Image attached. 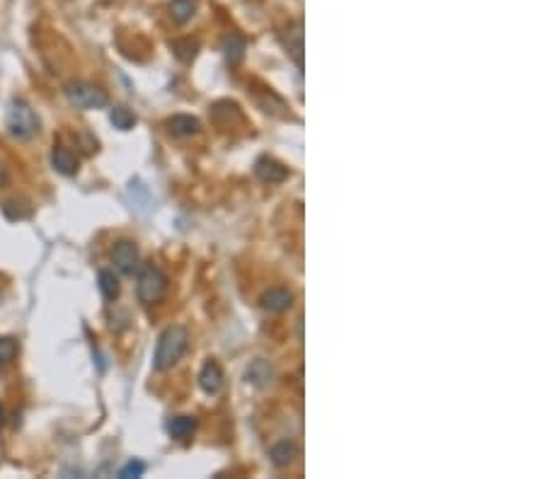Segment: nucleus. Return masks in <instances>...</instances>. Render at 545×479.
Listing matches in <instances>:
<instances>
[{"label":"nucleus","mask_w":545,"mask_h":479,"mask_svg":"<svg viewBox=\"0 0 545 479\" xmlns=\"http://www.w3.org/2000/svg\"><path fill=\"white\" fill-rule=\"evenodd\" d=\"M66 97L70 104H75L78 109H104L109 104V94L102 87L92 85V82H70L66 85Z\"/></svg>","instance_id":"3"},{"label":"nucleus","mask_w":545,"mask_h":479,"mask_svg":"<svg viewBox=\"0 0 545 479\" xmlns=\"http://www.w3.org/2000/svg\"><path fill=\"white\" fill-rule=\"evenodd\" d=\"M194 429H197V422H194L192 417H177L173 422H168V434L177 441L189 439Z\"/></svg>","instance_id":"10"},{"label":"nucleus","mask_w":545,"mask_h":479,"mask_svg":"<svg viewBox=\"0 0 545 479\" xmlns=\"http://www.w3.org/2000/svg\"><path fill=\"white\" fill-rule=\"evenodd\" d=\"M112 259H114V266L124 274H134V269L139 266V250H136L134 242L129 240H122L114 245L112 250Z\"/></svg>","instance_id":"5"},{"label":"nucleus","mask_w":545,"mask_h":479,"mask_svg":"<svg viewBox=\"0 0 545 479\" xmlns=\"http://www.w3.org/2000/svg\"><path fill=\"white\" fill-rule=\"evenodd\" d=\"M99 291L107 300H114L119 295V281H117L114 271H99Z\"/></svg>","instance_id":"12"},{"label":"nucleus","mask_w":545,"mask_h":479,"mask_svg":"<svg viewBox=\"0 0 545 479\" xmlns=\"http://www.w3.org/2000/svg\"><path fill=\"white\" fill-rule=\"evenodd\" d=\"M3 419H5V414H3V407H0V426H3Z\"/></svg>","instance_id":"20"},{"label":"nucleus","mask_w":545,"mask_h":479,"mask_svg":"<svg viewBox=\"0 0 545 479\" xmlns=\"http://www.w3.org/2000/svg\"><path fill=\"white\" fill-rule=\"evenodd\" d=\"M20 206H22V201H17V199L15 201H8V204L3 206V213L10 218V221H20V218H27L29 213H32V209H29V206H27V209H20Z\"/></svg>","instance_id":"17"},{"label":"nucleus","mask_w":545,"mask_h":479,"mask_svg":"<svg viewBox=\"0 0 545 479\" xmlns=\"http://www.w3.org/2000/svg\"><path fill=\"white\" fill-rule=\"evenodd\" d=\"M293 455H296V448L291 446V443H286V441L271 448V460H274L276 465H288L293 460Z\"/></svg>","instance_id":"15"},{"label":"nucleus","mask_w":545,"mask_h":479,"mask_svg":"<svg viewBox=\"0 0 545 479\" xmlns=\"http://www.w3.org/2000/svg\"><path fill=\"white\" fill-rule=\"evenodd\" d=\"M168 291V276L158 269V266L148 264L139 276V286H136V293H139V300L144 305H153L158 303L160 298Z\"/></svg>","instance_id":"4"},{"label":"nucleus","mask_w":545,"mask_h":479,"mask_svg":"<svg viewBox=\"0 0 545 479\" xmlns=\"http://www.w3.org/2000/svg\"><path fill=\"white\" fill-rule=\"evenodd\" d=\"M187 344H189V334L185 327H170L165 329L163 336L158 341V348H156V358H153V365L156 370H168L185 356L187 351Z\"/></svg>","instance_id":"1"},{"label":"nucleus","mask_w":545,"mask_h":479,"mask_svg":"<svg viewBox=\"0 0 545 479\" xmlns=\"http://www.w3.org/2000/svg\"><path fill=\"white\" fill-rule=\"evenodd\" d=\"M3 185H8V172H5V167L0 165V187Z\"/></svg>","instance_id":"19"},{"label":"nucleus","mask_w":545,"mask_h":479,"mask_svg":"<svg viewBox=\"0 0 545 479\" xmlns=\"http://www.w3.org/2000/svg\"><path fill=\"white\" fill-rule=\"evenodd\" d=\"M146 472V465L141 463V460H131L126 467H122V472H119V477H124V479H129V477H141Z\"/></svg>","instance_id":"18"},{"label":"nucleus","mask_w":545,"mask_h":479,"mask_svg":"<svg viewBox=\"0 0 545 479\" xmlns=\"http://www.w3.org/2000/svg\"><path fill=\"white\" fill-rule=\"evenodd\" d=\"M112 123H114V128H119V131H129V128H134L136 116L126 106H114V109H112Z\"/></svg>","instance_id":"13"},{"label":"nucleus","mask_w":545,"mask_h":479,"mask_svg":"<svg viewBox=\"0 0 545 479\" xmlns=\"http://www.w3.org/2000/svg\"><path fill=\"white\" fill-rule=\"evenodd\" d=\"M262 305L271 312H284L293 305V293L286 288H271L269 293L262 295Z\"/></svg>","instance_id":"7"},{"label":"nucleus","mask_w":545,"mask_h":479,"mask_svg":"<svg viewBox=\"0 0 545 479\" xmlns=\"http://www.w3.org/2000/svg\"><path fill=\"white\" fill-rule=\"evenodd\" d=\"M199 385L206 395H216L218 390H221L223 370H221V365H218L216 360H209V363L204 365V370H201V375H199Z\"/></svg>","instance_id":"6"},{"label":"nucleus","mask_w":545,"mask_h":479,"mask_svg":"<svg viewBox=\"0 0 545 479\" xmlns=\"http://www.w3.org/2000/svg\"><path fill=\"white\" fill-rule=\"evenodd\" d=\"M17 341L13 336H0V365H8L13 363L15 356H17Z\"/></svg>","instance_id":"14"},{"label":"nucleus","mask_w":545,"mask_h":479,"mask_svg":"<svg viewBox=\"0 0 545 479\" xmlns=\"http://www.w3.org/2000/svg\"><path fill=\"white\" fill-rule=\"evenodd\" d=\"M170 13H173L177 22H187L189 17L194 15V3L192 0H175V3L170 5Z\"/></svg>","instance_id":"16"},{"label":"nucleus","mask_w":545,"mask_h":479,"mask_svg":"<svg viewBox=\"0 0 545 479\" xmlns=\"http://www.w3.org/2000/svg\"><path fill=\"white\" fill-rule=\"evenodd\" d=\"M199 121L192 119V116H173L170 119V131L175 136H192L199 131Z\"/></svg>","instance_id":"11"},{"label":"nucleus","mask_w":545,"mask_h":479,"mask_svg":"<svg viewBox=\"0 0 545 479\" xmlns=\"http://www.w3.org/2000/svg\"><path fill=\"white\" fill-rule=\"evenodd\" d=\"M51 163H53V167H56L61 175H75V172H78V158H75L66 145H56V148H53Z\"/></svg>","instance_id":"8"},{"label":"nucleus","mask_w":545,"mask_h":479,"mask_svg":"<svg viewBox=\"0 0 545 479\" xmlns=\"http://www.w3.org/2000/svg\"><path fill=\"white\" fill-rule=\"evenodd\" d=\"M257 175L262 177L264 182H269V185H276V182H284L288 177V170L284 167L281 163H276V160L271 158H262L257 163Z\"/></svg>","instance_id":"9"},{"label":"nucleus","mask_w":545,"mask_h":479,"mask_svg":"<svg viewBox=\"0 0 545 479\" xmlns=\"http://www.w3.org/2000/svg\"><path fill=\"white\" fill-rule=\"evenodd\" d=\"M8 131L17 141H32L39 133V119L25 99H15L8 109Z\"/></svg>","instance_id":"2"}]
</instances>
